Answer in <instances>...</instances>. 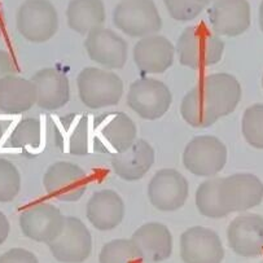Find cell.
Instances as JSON below:
<instances>
[{"label": "cell", "instance_id": "1", "mask_svg": "<svg viewBox=\"0 0 263 263\" xmlns=\"http://www.w3.org/2000/svg\"><path fill=\"white\" fill-rule=\"evenodd\" d=\"M175 51L183 66L203 69L217 65L222 60L224 42L206 25H193L180 34Z\"/></svg>", "mask_w": 263, "mask_h": 263}, {"label": "cell", "instance_id": "2", "mask_svg": "<svg viewBox=\"0 0 263 263\" xmlns=\"http://www.w3.org/2000/svg\"><path fill=\"white\" fill-rule=\"evenodd\" d=\"M77 88L82 104L90 109L114 106L123 96V81L108 69L87 66L77 76Z\"/></svg>", "mask_w": 263, "mask_h": 263}, {"label": "cell", "instance_id": "3", "mask_svg": "<svg viewBox=\"0 0 263 263\" xmlns=\"http://www.w3.org/2000/svg\"><path fill=\"white\" fill-rule=\"evenodd\" d=\"M113 22L131 38L141 39L162 29V18L153 0H121L113 11Z\"/></svg>", "mask_w": 263, "mask_h": 263}, {"label": "cell", "instance_id": "4", "mask_svg": "<svg viewBox=\"0 0 263 263\" xmlns=\"http://www.w3.org/2000/svg\"><path fill=\"white\" fill-rule=\"evenodd\" d=\"M59 13L49 0H25L16 16V27L24 39L46 43L59 30Z\"/></svg>", "mask_w": 263, "mask_h": 263}, {"label": "cell", "instance_id": "5", "mask_svg": "<svg viewBox=\"0 0 263 263\" xmlns=\"http://www.w3.org/2000/svg\"><path fill=\"white\" fill-rule=\"evenodd\" d=\"M228 151L220 139L213 135H198L185 145L182 161L184 167L196 177L212 178L224 168Z\"/></svg>", "mask_w": 263, "mask_h": 263}, {"label": "cell", "instance_id": "6", "mask_svg": "<svg viewBox=\"0 0 263 263\" xmlns=\"http://www.w3.org/2000/svg\"><path fill=\"white\" fill-rule=\"evenodd\" d=\"M171 103L173 93L170 88L158 79L141 77L128 87V108L143 120H160L167 113Z\"/></svg>", "mask_w": 263, "mask_h": 263}, {"label": "cell", "instance_id": "7", "mask_svg": "<svg viewBox=\"0 0 263 263\" xmlns=\"http://www.w3.org/2000/svg\"><path fill=\"white\" fill-rule=\"evenodd\" d=\"M95 149L121 153L135 143L138 128L135 122L123 111L105 113L93 121Z\"/></svg>", "mask_w": 263, "mask_h": 263}, {"label": "cell", "instance_id": "8", "mask_svg": "<svg viewBox=\"0 0 263 263\" xmlns=\"http://www.w3.org/2000/svg\"><path fill=\"white\" fill-rule=\"evenodd\" d=\"M43 185L51 197L64 202H76L86 193L88 177L81 166L69 161H57L47 168Z\"/></svg>", "mask_w": 263, "mask_h": 263}, {"label": "cell", "instance_id": "9", "mask_svg": "<svg viewBox=\"0 0 263 263\" xmlns=\"http://www.w3.org/2000/svg\"><path fill=\"white\" fill-rule=\"evenodd\" d=\"M92 236L87 226L77 217H66L63 231L48 248L57 262L83 263L92 253Z\"/></svg>", "mask_w": 263, "mask_h": 263}, {"label": "cell", "instance_id": "10", "mask_svg": "<svg viewBox=\"0 0 263 263\" xmlns=\"http://www.w3.org/2000/svg\"><path fill=\"white\" fill-rule=\"evenodd\" d=\"M190 196L187 178L175 168H161L148 184V198L160 212H175L184 206Z\"/></svg>", "mask_w": 263, "mask_h": 263}, {"label": "cell", "instance_id": "11", "mask_svg": "<svg viewBox=\"0 0 263 263\" xmlns=\"http://www.w3.org/2000/svg\"><path fill=\"white\" fill-rule=\"evenodd\" d=\"M65 218L63 212L52 203H36L22 210L20 227L27 239L48 245L63 231Z\"/></svg>", "mask_w": 263, "mask_h": 263}, {"label": "cell", "instance_id": "12", "mask_svg": "<svg viewBox=\"0 0 263 263\" xmlns=\"http://www.w3.org/2000/svg\"><path fill=\"white\" fill-rule=\"evenodd\" d=\"M84 48L91 61L108 70L122 69L127 63V42L120 34L104 26L87 34Z\"/></svg>", "mask_w": 263, "mask_h": 263}, {"label": "cell", "instance_id": "13", "mask_svg": "<svg viewBox=\"0 0 263 263\" xmlns=\"http://www.w3.org/2000/svg\"><path fill=\"white\" fill-rule=\"evenodd\" d=\"M220 200L231 213L247 212L258 206L263 200V183L254 174L239 173L222 178Z\"/></svg>", "mask_w": 263, "mask_h": 263}, {"label": "cell", "instance_id": "14", "mask_svg": "<svg viewBox=\"0 0 263 263\" xmlns=\"http://www.w3.org/2000/svg\"><path fill=\"white\" fill-rule=\"evenodd\" d=\"M180 258L184 263H222L224 248L215 231L195 226L180 235Z\"/></svg>", "mask_w": 263, "mask_h": 263}, {"label": "cell", "instance_id": "15", "mask_svg": "<svg viewBox=\"0 0 263 263\" xmlns=\"http://www.w3.org/2000/svg\"><path fill=\"white\" fill-rule=\"evenodd\" d=\"M210 29L219 36H239L252 24V8L248 0H215L208 9Z\"/></svg>", "mask_w": 263, "mask_h": 263}, {"label": "cell", "instance_id": "16", "mask_svg": "<svg viewBox=\"0 0 263 263\" xmlns=\"http://www.w3.org/2000/svg\"><path fill=\"white\" fill-rule=\"evenodd\" d=\"M198 87L218 120L235 111L241 100V84L232 74H209L200 82Z\"/></svg>", "mask_w": 263, "mask_h": 263}, {"label": "cell", "instance_id": "17", "mask_svg": "<svg viewBox=\"0 0 263 263\" xmlns=\"http://www.w3.org/2000/svg\"><path fill=\"white\" fill-rule=\"evenodd\" d=\"M51 131L59 149L73 156H84L90 151V121L84 114L71 113L52 121Z\"/></svg>", "mask_w": 263, "mask_h": 263}, {"label": "cell", "instance_id": "18", "mask_svg": "<svg viewBox=\"0 0 263 263\" xmlns=\"http://www.w3.org/2000/svg\"><path fill=\"white\" fill-rule=\"evenodd\" d=\"M175 53V47L166 36L153 34L139 39L133 56L141 74H162L173 66Z\"/></svg>", "mask_w": 263, "mask_h": 263}, {"label": "cell", "instance_id": "19", "mask_svg": "<svg viewBox=\"0 0 263 263\" xmlns=\"http://www.w3.org/2000/svg\"><path fill=\"white\" fill-rule=\"evenodd\" d=\"M227 241L235 254L255 258L263 254V217L244 214L236 217L227 230Z\"/></svg>", "mask_w": 263, "mask_h": 263}, {"label": "cell", "instance_id": "20", "mask_svg": "<svg viewBox=\"0 0 263 263\" xmlns=\"http://www.w3.org/2000/svg\"><path fill=\"white\" fill-rule=\"evenodd\" d=\"M36 93V105L47 111L64 108L70 101L68 76L54 68H43L31 78Z\"/></svg>", "mask_w": 263, "mask_h": 263}, {"label": "cell", "instance_id": "21", "mask_svg": "<svg viewBox=\"0 0 263 263\" xmlns=\"http://www.w3.org/2000/svg\"><path fill=\"white\" fill-rule=\"evenodd\" d=\"M131 240L145 263L163 262L173 254V235L163 223L148 222L140 226Z\"/></svg>", "mask_w": 263, "mask_h": 263}, {"label": "cell", "instance_id": "22", "mask_svg": "<svg viewBox=\"0 0 263 263\" xmlns=\"http://www.w3.org/2000/svg\"><path fill=\"white\" fill-rule=\"evenodd\" d=\"M156 161L155 148L144 139H136L128 149L116 153L111 158V167L117 177L126 182L143 179Z\"/></svg>", "mask_w": 263, "mask_h": 263}, {"label": "cell", "instance_id": "23", "mask_svg": "<svg viewBox=\"0 0 263 263\" xmlns=\"http://www.w3.org/2000/svg\"><path fill=\"white\" fill-rule=\"evenodd\" d=\"M86 217L96 230L111 231L125 219V202L116 191H96L87 202Z\"/></svg>", "mask_w": 263, "mask_h": 263}, {"label": "cell", "instance_id": "24", "mask_svg": "<svg viewBox=\"0 0 263 263\" xmlns=\"http://www.w3.org/2000/svg\"><path fill=\"white\" fill-rule=\"evenodd\" d=\"M36 104V93L31 79L12 76L0 79V110L7 114H21Z\"/></svg>", "mask_w": 263, "mask_h": 263}, {"label": "cell", "instance_id": "25", "mask_svg": "<svg viewBox=\"0 0 263 263\" xmlns=\"http://www.w3.org/2000/svg\"><path fill=\"white\" fill-rule=\"evenodd\" d=\"M106 13L103 0H70L66 8L68 26L81 35L103 27Z\"/></svg>", "mask_w": 263, "mask_h": 263}, {"label": "cell", "instance_id": "26", "mask_svg": "<svg viewBox=\"0 0 263 263\" xmlns=\"http://www.w3.org/2000/svg\"><path fill=\"white\" fill-rule=\"evenodd\" d=\"M180 116L188 125L195 128H206L218 121L201 93L200 87L188 91L180 103Z\"/></svg>", "mask_w": 263, "mask_h": 263}, {"label": "cell", "instance_id": "27", "mask_svg": "<svg viewBox=\"0 0 263 263\" xmlns=\"http://www.w3.org/2000/svg\"><path fill=\"white\" fill-rule=\"evenodd\" d=\"M220 183L222 178H212L198 185L196 191V206L203 217L210 219H222L230 214L220 200Z\"/></svg>", "mask_w": 263, "mask_h": 263}, {"label": "cell", "instance_id": "28", "mask_svg": "<svg viewBox=\"0 0 263 263\" xmlns=\"http://www.w3.org/2000/svg\"><path fill=\"white\" fill-rule=\"evenodd\" d=\"M141 255L131 239L108 241L99 254V263H141Z\"/></svg>", "mask_w": 263, "mask_h": 263}, {"label": "cell", "instance_id": "29", "mask_svg": "<svg viewBox=\"0 0 263 263\" xmlns=\"http://www.w3.org/2000/svg\"><path fill=\"white\" fill-rule=\"evenodd\" d=\"M42 126L41 121L36 118H24L17 123L14 130L9 136V145L21 149H36L41 145Z\"/></svg>", "mask_w": 263, "mask_h": 263}, {"label": "cell", "instance_id": "30", "mask_svg": "<svg viewBox=\"0 0 263 263\" xmlns=\"http://www.w3.org/2000/svg\"><path fill=\"white\" fill-rule=\"evenodd\" d=\"M241 130L250 147L263 149V104H254L244 111Z\"/></svg>", "mask_w": 263, "mask_h": 263}, {"label": "cell", "instance_id": "31", "mask_svg": "<svg viewBox=\"0 0 263 263\" xmlns=\"http://www.w3.org/2000/svg\"><path fill=\"white\" fill-rule=\"evenodd\" d=\"M21 191V174L6 158H0V202L14 200Z\"/></svg>", "mask_w": 263, "mask_h": 263}, {"label": "cell", "instance_id": "32", "mask_svg": "<svg viewBox=\"0 0 263 263\" xmlns=\"http://www.w3.org/2000/svg\"><path fill=\"white\" fill-rule=\"evenodd\" d=\"M171 18L179 22H188L202 13L205 6L196 0H163Z\"/></svg>", "mask_w": 263, "mask_h": 263}, {"label": "cell", "instance_id": "33", "mask_svg": "<svg viewBox=\"0 0 263 263\" xmlns=\"http://www.w3.org/2000/svg\"><path fill=\"white\" fill-rule=\"evenodd\" d=\"M2 263H39L38 258L30 250L24 248H12L0 255Z\"/></svg>", "mask_w": 263, "mask_h": 263}, {"label": "cell", "instance_id": "34", "mask_svg": "<svg viewBox=\"0 0 263 263\" xmlns=\"http://www.w3.org/2000/svg\"><path fill=\"white\" fill-rule=\"evenodd\" d=\"M17 66L14 59L8 51L0 49V79L16 74Z\"/></svg>", "mask_w": 263, "mask_h": 263}, {"label": "cell", "instance_id": "35", "mask_svg": "<svg viewBox=\"0 0 263 263\" xmlns=\"http://www.w3.org/2000/svg\"><path fill=\"white\" fill-rule=\"evenodd\" d=\"M11 233V223L3 212H0V245L4 244Z\"/></svg>", "mask_w": 263, "mask_h": 263}, {"label": "cell", "instance_id": "36", "mask_svg": "<svg viewBox=\"0 0 263 263\" xmlns=\"http://www.w3.org/2000/svg\"><path fill=\"white\" fill-rule=\"evenodd\" d=\"M259 27H260V30L263 31V0L260 2V6H259Z\"/></svg>", "mask_w": 263, "mask_h": 263}, {"label": "cell", "instance_id": "37", "mask_svg": "<svg viewBox=\"0 0 263 263\" xmlns=\"http://www.w3.org/2000/svg\"><path fill=\"white\" fill-rule=\"evenodd\" d=\"M196 2H198V3H200V4H202V6L206 7L208 4L213 3V2H215V0H196Z\"/></svg>", "mask_w": 263, "mask_h": 263}, {"label": "cell", "instance_id": "38", "mask_svg": "<svg viewBox=\"0 0 263 263\" xmlns=\"http://www.w3.org/2000/svg\"><path fill=\"white\" fill-rule=\"evenodd\" d=\"M4 30V25H3V18H2V13H0V36L3 35Z\"/></svg>", "mask_w": 263, "mask_h": 263}, {"label": "cell", "instance_id": "39", "mask_svg": "<svg viewBox=\"0 0 263 263\" xmlns=\"http://www.w3.org/2000/svg\"><path fill=\"white\" fill-rule=\"evenodd\" d=\"M262 87H263V76H262Z\"/></svg>", "mask_w": 263, "mask_h": 263}, {"label": "cell", "instance_id": "40", "mask_svg": "<svg viewBox=\"0 0 263 263\" xmlns=\"http://www.w3.org/2000/svg\"><path fill=\"white\" fill-rule=\"evenodd\" d=\"M260 263H263V262H260Z\"/></svg>", "mask_w": 263, "mask_h": 263}, {"label": "cell", "instance_id": "41", "mask_svg": "<svg viewBox=\"0 0 263 263\" xmlns=\"http://www.w3.org/2000/svg\"><path fill=\"white\" fill-rule=\"evenodd\" d=\"M0 263H2V262H0Z\"/></svg>", "mask_w": 263, "mask_h": 263}]
</instances>
